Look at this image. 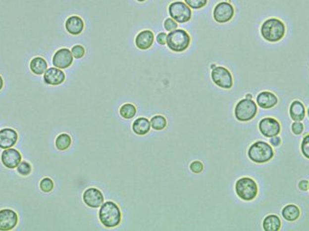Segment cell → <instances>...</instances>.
I'll list each match as a JSON object with an SVG mask.
<instances>
[{
	"label": "cell",
	"mask_w": 309,
	"mask_h": 231,
	"mask_svg": "<svg viewBox=\"0 0 309 231\" xmlns=\"http://www.w3.org/2000/svg\"><path fill=\"white\" fill-rule=\"evenodd\" d=\"M260 34L264 40L277 43L283 39L286 34V26L278 18H268L261 25Z\"/></svg>",
	"instance_id": "cell-1"
},
{
	"label": "cell",
	"mask_w": 309,
	"mask_h": 231,
	"mask_svg": "<svg viewBox=\"0 0 309 231\" xmlns=\"http://www.w3.org/2000/svg\"><path fill=\"white\" fill-rule=\"evenodd\" d=\"M99 219L106 228H115L121 222V211L114 201L103 202L99 211Z\"/></svg>",
	"instance_id": "cell-2"
},
{
	"label": "cell",
	"mask_w": 309,
	"mask_h": 231,
	"mask_svg": "<svg viewBox=\"0 0 309 231\" xmlns=\"http://www.w3.org/2000/svg\"><path fill=\"white\" fill-rule=\"evenodd\" d=\"M248 156L256 164H265L274 157V150L271 144L264 141L253 143L248 150Z\"/></svg>",
	"instance_id": "cell-3"
},
{
	"label": "cell",
	"mask_w": 309,
	"mask_h": 231,
	"mask_svg": "<svg viewBox=\"0 0 309 231\" xmlns=\"http://www.w3.org/2000/svg\"><path fill=\"white\" fill-rule=\"evenodd\" d=\"M191 44V37L187 32L183 29H175L167 35L166 46L171 51L183 52Z\"/></svg>",
	"instance_id": "cell-4"
},
{
	"label": "cell",
	"mask_w": 309,
	"mask_h": 231,
	"mask_svg": "<svg viewBox=\"0 0 309 231\" xmlns=\"http://www.w3.org/2000/svg\"><path fill=\"white\" fill-rule=\"evenodd\" d=\"M235 191L240 199L245 201L253 200L258 191L257 183L250 177H242L236 182Z\"/></svg>",
	"instance_id": "cell-5"
},
{
	"label": "cell",
	"mask_w": 309,
	"mask_h": 231,
	"mask_svg": "<svg viewBox=\"0 0 309 231\" xmlns=\"http://www.w3.org/2000/svg\"><path fill=\"white\" fill-rule=\"evenodd\" d=\"M258 113V107L253 99L243 98L236 104L234 109L235 118L239 121L248 122L256 117Z\"/></svg>",
	"instance_id": "cell-6"
},
{
	"label": "cell",
	"mask_w": 309,
	"mask_h": 231,
	"mask_svg": "<svg viewBox=\"0 0 309 231\" xmlns=\"http://www.w3.org/2000/svg\"><path fill=\"white\" fill-rule=\"evenodd\" d=\"M168 12L171 18H173L176 23H187L192 18V10L185 2L175 1L171 3L168 7Z\"/></svg>",
	"instance_id": "cell-7"
},
{
	"label": "cell",
	"mask_w": 309,
	"mask_h": 231,
	"mask_svg": "<svg viewBox=\"0 0 309 231\" xmlns=\"http://www.w3.org/2000/svg\"><path fill=\"white\" fill-rule=\"evenodd\" d=\"M211 78L218 87L230 90L233 86V79L230 71L223 66H215L211 69Z\"/></svg>",
	"instance_id": "cell-8"
},
{
	"label": "cell",
	"mask_w": 309,
	"mask_h": 231,
	"mask_svg": "<svg viewBox=\"0 0 309 231\" xmlns=\"http://www.w3.org/2000/svg\"><path fill=\"white\" fill-rule=\"evenodd\" d=\"M234 7L233 5L226 2L222 1L219 4H217L216 6L213 9V18L217 23L220 24H225L232 20V17L234 16Z\"/></svg>",
	"instance_id": "cell-9"
},
{
	"label": "cell",
	"mask_w": 309,
	"mask_h": 231,
	"mask_svg": "<svg viewBox=\"0 0 309 231\" xmlns=\"http://www.w3.org/2000/svg\"><path fill=\"white\" fill-rule=\"evenodd\" d=\"M259 132L265 138H273L281 132V126L277 119L273 118H264L258 124Z\"/></svg>",
	"instance_id": "cell-10"
},
{
	"label": "cell",
	"mask_w": 309,
	"mask_h": 231,
	"mask_svg": "<svg viewBox=\"0 0 309 231\" xmlns=\"http://www.w3.org/2000/svg\"><path fill=\"white\" fill-rule=\"evenodd\" d=\"M18 223V215L16 211L10 209L0 211V231H12Z\"/></svg>",
	"instance_id": "cell-11"
},
{
	"label": "cell",
	"mask_w": 309,
	"mask_h": 231,
	"mask_svg": "<svg viewBox=\"0 0 309 231\" xmlns=\"http://www.w3.org/2000/svg\"><path fill=\"white\" fill-rule=\"evenodd\" d=\"M83 200L84 203L93 209H98L104 202L103 192L97 188H89L83 192Z\"/></svg>",
	"instance_id": "cell-12"
},
{
	"label": "cell",
	"mask_w": 309,
	"mask_h": 231,
	"mask_svg": "<svg viewBox=\"0 0 309 231\" xmlns=\"http://www.w3.org/2000/svg\"><path fill=\"white\" fill-rule=\"evenodd\" d=\"M2 164L8 169H15L22 162V154L15 148L4 149L1 154Z\"/></svg>",
	"instance_id": "cell-13"
},
{
	"label": "cell",
	"mask_w": 309,
	"mask_h": 231,
	"mask_svg": "<svg viewBox=\"0 0 309 231\" xmlns=\"http://www.w3.org/2000/svg\"><path fill=\"white\" fill-rule=\"evenodd\" d=\"M73 62L72 51L67 48H62L54 53L52 57V65L61 70L67 69Z\"/></svg>",
	"instance_id": "cell-14"
},
{
	"label": "cell",
	"mask_w": 309,
	"mask_h": 231,
	"mask_svg": "<svg viewBox=\"0 0 309 231\" xmlns=\"http://www.w3.org/2000/svg\"><path fill=\"white\" fill-rule=\"evenodd\" d=\"M65 73L56 67L49 68L44 73V82L52 86L61 85L65 81Z\"/></svg>",
	"instance_id": "cell-15"
},
{
	"label": "cell",
	"mask_w": 309,
	"mask_h": 231,
	"mask_svg": "<svg viewBox=\"0 0 309 231\" xmlns=\"http://www.w3.org/2000/svg\"><path fill=\"white\" fill-rule=\"evenodd\" d=\"M18 140V134L12 129L0 130V148L7 149L13 147Z\"/></svg>",
	"instance_id": "cell-16"
},
{
	"label": "cell",
	"mask_w": 309,
	"mask_h": 231,
	"mask_svg": "<svg viewBox=\"0 0 309 231\" xmlns=\"http://www.w3.org/2000/svg\"><path fill=\"white\" fill-rule=\"evenodd\" d=\"M154 41V33L150 30H143L136 37L135 44L140 50H148L153 46Z\"/></svg>",
	"instance_id": "cell-17"
},
{
	"label": "cell",
	"mask_w": 309,
	"mask_h": 231,
	"mask_svg": "<svg viewBox=\"0 0 309 231\" xmlns=\"http://www.w3.org/2000/svg\"><path fill=\"white\" fill-rule=\"evenodd\" d=\"M256 102L259 106V108L269 109L274 108L278 104V99L274 93L270 92H262L258 95Z\"/></svg>",
	"instance_id": "cell-18"
},
{
	"label": "cell",
	"mask_w": 309,
	"mask_h": 231,
	"mask_svg": "<svg viewBox=\"0 0 309 231\" xmlns=\"http://www.w3.org/2000/svg\"><path fill=\"white\" fill-rule=\"evenodd\" d=\"M65 28L70 35L79 36L84 29V22L80 16H70L65 22Z\"/></svg>",
	"instance_id": "cell-19"
},
{
	"label": "cell",
	"mask_w": 309,
	"mask_h": 231,
	"mask_svg": "<svg viewBox=\"0 0 309 231\" xmlns=\"http://www.w3.org/2000/svg\"><path fill=\"white\" fill-rule=\"evenodd\" d=\"M289 115L294 121H302L306 117V108L303 103L294 100L289 108Z\"/></svg>",
	"instance_id": "cell-20"
},
{
	"label": "cell",
	"mask_w": 309,
	"mask_h": 231,
	"mask_svg": "<svg viewBox=\"0 0 309 231\" xmlns=\"http://www.w3.org/2000/svg\"><path fill=\"white\" fill-rule=\"evenodd\" d=\"M150 128H151V124H150V120L144 117L137 118L132 125L133 132L139 136L147 135L150 132Z\"/></svg>",
	"instance_id": "cell-21"
},
{
	"label": "cell",
	"mask_w": 309,
	"mask_h": 231,
	"mask_svg": "<svg viewBox=\"0 0 309 231\" xmlns=\"http://www.w3.org/2000/svg\"><path fill=\"white\" fill-rule=\"evenodd\" d=\"M263 230L265 231H278L281 229V220L277 215H268L263 221Z\"/></svg>",
	"instance_id": "cell-22"
},
{
	"label": "cell",
	"mask_w": 309,
	"mask_h": 231,
	"mask_svg": "<svg viewBox=\"0 0 309 231\" xmlns=\"http://www.w3.org/2000/svg\"><path fill=\"white\" fill-rule=\"evenodd\" d=\"M48 69V64L47 61L42 57H35L30 62V70L33 73L36 75H43L47 72Z\"/></svg>",
	"instance_id": "cell-23"
},
{
	"label": "cell",
	"mask_w": 309,
	"mask_h": 231,
	"mask_svg": "<svg viewBox=\"0 0 309 231\" xmlns=\"http://www.w3.org/2000/svg\"><path fill=\"white\" fill-rule=\"evenodd\" d=\"M282 217L286 221L293 222L297 220H299L301 211L299 210V207L294 204H289V205L285 206L282 210Z\"/></svg>",
	"instance_id": "cell-24"
},
{
	"label": "cell",
	"mask_w": 309,
	"mask_h": 231,
	"mask_svg": "<svg viewBox=\"0 0 309 231\" xmlns=\"http://www.w3.org/2000/svg\"><path fill=\"white\" fill-rule=\"evenodd\" d=\"M72 144V138L68 134H61L55 140V146L59 151L67 150Z\"/></svg>",
	"instance_id": "cell-25"
},
{
	"label": "cell",
	"mask_w": 309,
	"mask_h": 231,
	"mask_svg": "<svg viewBox=\"0 0 309 231\" xmlns=\"http://www.w3.org/2000/svg\"><path fill=\"white\" fill-rule=\"evenodd\" d=\"M119 114L125 119H131L137 114V108L131 103H126L119 108Z\"/></svg>",
	"instance_id": "cell-26"
},
{
	"label": "cell",
	"mask_w": 309,
	"mask_h": 231,
	"mask_svg": "<svg viewBox=\"0 0 309 231\" xmlns=\"http://www.w3.org/2000/svg\"><path fill=\"white\" fill-rule=\"evenodd\" d=\"M150 124H151V127L154 130L156 131H162L166 128L167 126V121L165 119L164 116H161V115H156L153 118H151L150 120Z\"/></svg>",
	"instance_id": "cell-27"
},
{
	"label": "cell",
	"mask_w": 309,
	"mask_h": 231,
	"mask_svg": "<svg viewBox=\"0 0 309 231\" xmlns=\"http://www.w3.org/2000/svg\"><path fill=\"white\" fill-rule=\"evenodd\" d=\"M16 170L18 172V174L23 176H27L32 173V166L28 162L26 161H22L18 166L16 167Z\"/></svg>",
	"instance_id": "cell-28"
},
{
	"label": "cell",
	"mask_w": 309,
	"mask_h": 231,
	"mask_svg": "<svg viewBox=\"0 0 309 231\" xmlns=\"http://www.w3.org/2000/svg\"><path fill=\"white\" fill-rule=\"evenodd\" d=\"M208 0H185V3L192 9H201L207 5Z\"/></svg>",
	"instance_id": "cell-29"
},
{
	"label": "cell",
	"mask_w": 309,
	"mask_h": 231,
	"mask_svg": "<svg viewBox=\"0 0 309 231\" xmlns=\"http://www.w3.org/2000/svg\"><path fill=\"white\" fill-rule=\"evenodd\" d=\"M53 182L50 178L46 177L40 182V189L44 192H50L53 189Z\"/></svg>",
	"instance_id": "cell-30"
},
{
	"label": "cell",
	"mask_w": 309,
	"mask_h": 231,
	"mask_svg": "<svg viewBox=\"0 0 309 231\" xmlns=\"http://www.w3.org/2000/svg\"><path fill=\"white\" fill-rule=\"evenodd\" d=\"M72 56L75 59H82L85 54V49L81 45H76L72 48Z\"/></svg>",
	"instance_id": "cell-31"
},
{
	"label": "cell",
	"mask_w": 309,
	"mask_h": 231,
	"mask_svg": "<svg viewBox=\"0 0 309 231\" xmlns=\"http://www.w3.org/2000/svg\"><path fill=\"white\" fill-rule=\"evenodd\" d=\"M301 151L305 157L309 159V135H307L301 142Z\"/></svg>",
	"instance_id": "cell-32"
},
{
	"label": "cell",
	"mask_w": 309,
	"mask_h": 231,
	"mask_svg": "<svg viewBox=\"0 0 309 231\" xmlns=\"http://www.w3.org/2000/svg\"><path fill=\"white\" fill-rule=\"evenodd\" d=\"M204 168H205V166H204L203 163L200 162V161H194L193 163H191V172H193L196 175L201 174L202 172L204 171Z\"/></svg>",
	"instance_id": "cell-33"
},
{
	"label": "cell",
	"mask_w": 309,
	"mask_h": 231,
	"mask_svg": "<svg viewBox=\"0 0 309 231\" xmlns=\"http://www.w3.org/2000/svg\"><path fill=\"white\" fill-rule=\"evenodd\" d=\"M291 130L296 136L301 135L304 131V125L301 123V121H295L291 126Z\"/></svg>",
	"instance_id": "cell-34"
},
{
	"label": "cell",
	"mask_w": 309,
	"mask_h": 231,
	"mask_svg": "<svg viewBox=\"0 0 309 231\" xmlns=\"http://www.w3.org/2000/svg\"><path fill=\"white\" fill-rule=\"evenodd\" d=\"M164 27L166 31L171 32L177 29L178 25L173 18H167L164 22Z\"/></svg>",
	"instance_id": "cell-35"
},
{
	"label": "cell",
	"mask_w": 309,
	"mask_h": 231,
	"mask_svg": "<svg viewBox=\"0 0 309 231\" xmlns=\"http://www.w3.org/2000/svg\"><path fill=\"white\" fill-rule=\"evenodd\" d=\"M166 38H167V35L164 33V32H162V33H159L157 36H156V42H157V44L160 45V46H165V44H166Z\"/></svg>",
	"instance_id": "cell-36"
},
{
	"label": "cell",
	"mask_w": 309,
	"mask_h": 231,
	"mask_svg": "<svg viewBox=\"0 0 309 231\" xmlns=\"http://www.w3.org/2000/svg\"><path fill=\"white\" fill-rule=\"evenodd\" d=\"M269 144H271L274 147H278V146H279V145L281 144V139H280L279 137H278V136L273 137V138H270V139H269Z\"/></svg>",
	"instance_id": "cell-37"
},
{
	"label": "cell",
	"mask_w": 309,
	"mask_h": 231,
	"mask_svg": "<svg viewBox=\"0 0 309 231\" xmlns=\"http://www.w3.org/2000/svg\"><path fill=\"white\" fill-rule=\"evenodd\" d=\"M309 182L307 180H301L299 183V190H303V191H306V190H309Z\"/></svg>",
	"instance_id": "cell-38"
},
{
	"label": "cell",
	"mask_w": 309,
	"mask_h": 231,
	"mask_svg": "<svg viewBox=\"0 0 309 231\" xmlns=\"http://www.w3.org/2000/svg\"><path fill=\"white\" fill-rule=\"evenodd\" d=\"M3 86H4V81H3V79H2V77L0 76V91L2 90V88H3Z\"/></svg>",
	"instance_id": "cell-39"
},
{
	"label": "cell",
	"mask_w": 309,
	"mask_h": 231,
	"mask_svg": "<svg viewBox=\"0 0 309 231\" xmlns=\"http://www.w3.org/2000/svg\"><path fill=\"white\" fill-rule=\"evenodd\" d=\"M246 98H250V99H253V95H252V94H250V93H248L247 95H246Z\"/></svg>",
	"instance_id": "cell-40"
},
{
	"label": "cell",
	"mask_w": 309,
	"mask_h": 231,
	"mask_svg": "<svg viewBox=\"0 0 309 231\" xmlns=\"http://www.w3.org/2000/svg\"><path fill=\"white\" fill-rule=\"evenodd\" d=\"M137 1H138V2H140V3H142V2H145L146 0H137Z\"/></svg>",
	"instance_id": "cell-41"
},
{
	"label": "cell",
	"mask_w": 309,
	"mask_h": 231,
	"mask_svg": "<svg viewBox=\"0 0 309 231\" xmlns=\"http://www.w3.org/2000/svg\"><path fill=\"white\" fill-rule=\"evenodd\" d=\"M216 66V65H215V64H211V69H213V68H214V67Z\"/></svg>",
	"instance_id": "cell-42"
},
{
	"label": "cell",
	"mask_w": 309,
	"mask_h": 231,
	"mask_svg": "<svg viewBox=\"0 0 309 231\" xmlns=\"http://www.w3.org/2000/svg\"><path fill=\"white\" fill-rule=\"evenodd\" d=\"M308 115H309V108H308Z\"/></svg>",
	"instance_id": "cell-43"
},
{
	"label": "cell",
	"mask_w": 309,
	"mask_h": 231,
	"mask_svg": "<svg viewBox=\"0 0 309 231\" xmlns=\"http://www.w3.org/2000/svg\"></svg>",
	"instance_id": "cell-44"
}]
</instances>
